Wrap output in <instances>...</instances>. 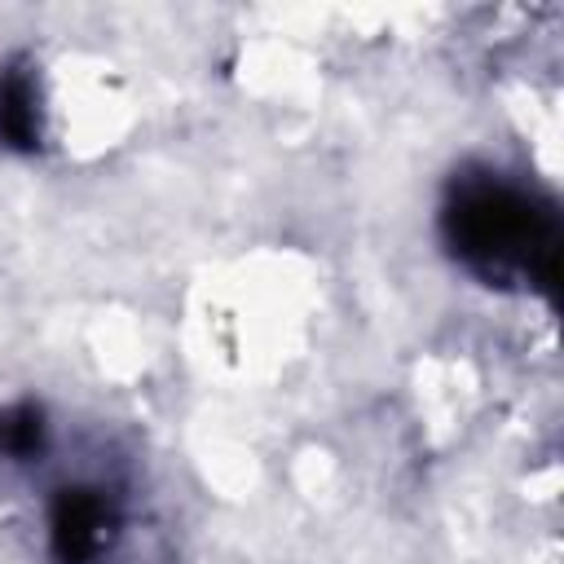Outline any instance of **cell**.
Listing matches in <instances>:
<instances>
[{"instance_id":"cell-1","label":"cell","mask_w":564,"mask_h":564,"mask_svg":"<svg viewBox=\"0 0 564 564\" xmlns=\"http://www.w3.org/2000/svg\"><path fill=\"white\" fill-rule=\"evenodd\" d=\"M441 234L449 251L485 282H529L555 295L560 282V225L555 212L498 176L458 181Z\"/></svg>"},{"instance_id":"cell-4","label":"cell","mask_w":564,"mask_h":564,"mask_svg":"<svg viewBox=\"0 0 564 564\" xmlns=\"http://www.w3.org/2000/svg\"><path fill=\"white\" fill-rule=\"evenodd\" d=\"M44 449V414L35 405L0 410V458H31Z\"/></svg>"},{"instance_id":"cell-2","label":"cell","mask_w":564,"mask_h":564,"mask_svg":"<svg viewBox=\"0 0 564 564\" xmlns=\"http://www.w3.org/2000/svg\"><path fill=\"white\" fill-rule=\"evenodd\" d=\"M115 533V507L101 489H57L48 511V542L57 564H93Z\"/></svg>"},{"instance_id":"cell-3","label":"cell","mask_w":564,"mask_h":564,"mask_svg":"<svg viewBox=\"0 0 564 564\" xmlns=\"http://www.w3.org/2000/svg\"><path fill=\"white\" fill-rule=\"evenodd\" d=\"M0 145L18 154L40 145V93L22 62L0 66Z\"/></svg>"}]
</instances>
